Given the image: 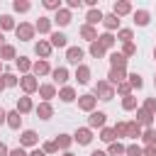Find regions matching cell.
I'll return each mask as SVG.
<instances>
[{
    "mask_svg": "<svg viewBox=\"0 0 156 156\" xmlns=\"http://www.w3.org/2000/svg\"><path fill=\"white\" fill-rule=\"evenodd\" d=\"M0 156H10V149H7L5 141H0Z\"/></svg>",
    "mask_w": 156,
    "mask_h": 156,
    "instance_id": "cell-55",
    "label": "cell"
},
{
    "mask_svg": "<svg viewBox=\"0 0 156 156\" xmlns=\"http://www.w3.org/2000/svg\"><path fill=\"white\" fill-rule=\"evenodd\" d=\"M141 141H144V146H156V129H154V127H151V129H144Z\"/></svg>",
    "mask_w": 156,
    "mask_h": 156,
    "instance_id": "cell-39",
    "label": "cell"
},
{
    "mask_svg": "<svg viewBox=\"0 0 156 156\" xmlns=\"http://www.w3.org/2000/svg\"><path fill=\"white\" fill-rule=\"evenodd\" d=\"M132 15H134V24H136V27H146V24L151 22V12H149V10H134Z\"/></svg>",
    "mask_w": 156,
    "mask_h": 156,
    "instance_id": "cell-28",
    "label": "cell"
},
{
    "mask_svg": "<svg viewBox=\"0 0 156 156\" xmlns=\"http://www.w3.org/2000/svg\"><path fill=\"white\" fill-rule=\"evenodd\" d=\"M39 80H37V76L34 73H27V76H20V88H22V93L24 95H34V93H39Z\"/></svg>",
    "mask_w": 156,
    "mask_h": 156,
    "instance_id": "cell-2",
    "label": "cell"
},
{
    "mask_svg": "<svg viewBox=\"0 0 156 156\" xmlns=\"http://www.w3.org/2000/svg\"><path fill=\"white\" fill-rule=\"evenodd\" d=\"M51 20H54L58 27H68V24H71V20H73V12H71L68 7H61L58 12H54V17H51Z\"/></svg>",
    "mask_w": 156,
    "mask_h": 156,
    "instance_id": "cell-15",
    "label": "cell"
},
{
    "mask_svg": "<svg viewBox=\"0 0 156 156\" xmlns=\"http://www.w3.org/2000/svg\"><path fill=\"white\" fill-rule=\"evenodd\" d=\"M2 80H5V88H15V85H20V78H17L12 71H5V73H2Z\"/></svg>",
    "mask_w": 156,
    "mask_h": 156,
    "instance_id": "cell-43",
    "label": "cell"
},
{
    "mask_svg": "<svg viewBox=\"0 0 156 156\" xmlns=\"http://www.w3.org/2000/svg\"><path fill=\"white\" fill-rule=\"evenodd\" d=\"M41 151L49 156V154H56V151H58V146H56V141L51 139V141H44V144H41Z\"/></svg>",
    "mask_w": 156,
    "mask_h": 156,
    "instance_id": "cell-49",
    "label": "cell"
},
{
    "mask_svg": "<svg viewBox=\"0 0 156 156\" xmlns=\"http://www.w3.org/2000/svg\"><path fill=\"white\" fill-rule=\"evenodd\" d=\"M95 107H98V98L93 95V93H85V95H78V110H83V112H95Z\"/></svg>",
    "mask_w": 156,
    "mask_h": 156,
    "instance_id": "cell-4",
    "label": "cell"
},
{
    "mask_svg": "<svg viewBox=\"0 0 156 156\" xmlns=\"http://www.w3.org/2000/svg\"><path fill=\"white\" fill-rule=\"evenodd\" d=\"M15 110H17L20 115H27V112H32V110H34V102H32V98H29V95H22V98H17V102H15Z\"/></svg>",
    "mask_w": 156,
    "mask_h": 156,
    "instance_id": "cell-19",
    "label": "cell"
},
{
    "mask_svg": "<svg viewBox=\"0 0 156 156\" xmlns=\"http://www.w3.org/2000/svg\"><path fill=\"white\" fill-rule=\"evenodd\" d=\"M0 58H2V63H5V61H10V58H12V61H17V49H15L12 44H5V46L0 49Z\"/></svg>",
    "mask_w": 156,
    "mask_h": 156,
    "instance_id": "cell-35",
    "label": "cell"
},
{
    "mask_svg": "<svg viewBox=\"0 0 156 156\" xmlns=\"http://www.w3.org/2000/svg\"><path fill=\"white\" fill-rule=\"evenodd\" d=\"M2 73H5V71H2V58H0V76H2Z\"/></svg>",
    "mask_w": 156,
    "mask_h": 156,
    "instance_id": "cell-61",
    "label": "cell"
},
{
    "mask_svg": "<svg viewBox=\"0 0 156 156\" xmlns=\"http://www.w3.org/2000/svg\"><path fill=\"white\" fill-rule=\"evenodd\" d=\"M58 100H61V102H73V100H76V88H73V85L58 88Z\"/></svg>",
    "mask_w": 156,
    "mask_h": 156,
    "instance_id": "cell-30",
    "label": "cell"
},
{
    "mask_svg": "<svg viewBox=\"0 0 156 156\" xmlns=\"http://www.w3.org/2000/svg\"><path fill=\"white\" fill-rule=\"evenodd\" d=\"M154 61H156V46H154Z\"/></svg>",
    "mask_w": 156,
    "mask_h": 156,
    "instance_id": "cell-63",
    "label": "cell"
},
{
    "mask_svg": "<svg viewBox=\"0 0 156 156\" xmlns=\"http://www.w3.org/2000/svg\"><path fill=\"white\" fill-rule=\"evenodd\" d=\"M107 58H110V68H119V71H127V63H129V58H127L122 51H112Z\"/></svg>",
    "mask_w": 156,
    "mask_h": 156,
    "instance_id": "cell-11",
    "label": "cell"
},
{
    "mask_svg": "<svg viewBox=\"0 0 156 156\" xmlns=\"http://www.w3.org/2000/svg\"><path fill=\"white\" fill-rule=\"evenodd\" d=\"M39 98H41V102H51L54 98H58V88L54 83H41L39 85Z\"/></svg>",
    "mask_w": 156,
    "mask_h": 156,
    "instance_id": "cell-7",
    "label": "cell"
},
{
    "mask_svg": "<svg viewBox=\"0 0 156 156\" xmlns=\"http://www.w3.org/2000/svg\"><path fill=\"white\" fill-rule=\"evenodd\" d=\"M90 156H107V151H100V149H95V151H90Z\"/></svg>",
    "mask_w": 156,
    "mask_h": 156,
    "instance_id": "cell-57",
    "label": "cell"
},
{
    "mask_svg": "<svg viewBox=\"0 0 156 156\" xmlns=\"http://www.w3.org/2000/svg\"><path fill=\"white\" fill-rule=\"evenodd\" d=\"M105 124H107V112L95 110V112L88 115V127H90V129H102Z\"/></svg>",
    "mask_w": 156,
    "mask_h": 156,
    "instance_id": "cell-5",
    "label": "cell"
},
{
    "mask_svg": "<svg viewBox=\"0 0 156 156\" xmlns=\"http://www.w3.org/2000/svg\"><path fill=\"white\" fill-rule=\"evenodd\" d=\"M122 54H124L127 58H132V56L136 54V44H134V41H127V44H122Z\"/></svg>",
    "mask_w": 156,
    "mask_h": 156,
    "instance_id": "cell-47",
    "label": "cell"
},
{
    "mask_svg": "<svg viewBox=\"0 0 156 156\" xmlns=\"http://www.w3.org/2000/svg\"><path fill=\"white\" fill-rule=\"evenodd\" d=\"M98 41L102 44V49L112 51V49H115V44H117V37H115L112 32H102V34H98Z\"/></svg>",
    "mask_w": 156,
    "mask_h": 156,
    "instance_id": "cell-26",
    "label": "cell"
},
{
    "mask_svg": "<svg viewBox=\"0 0 156 156\" xmlns=\"http://www.w3.org/2000/svg\"><path fill=\"white\" fill-rule=\"evenodd\" d=\"M132 12H134V7H132L129 0H117V2L112 5V15H117V17H127V15H132Z\"/></svg>",
    "mask_w": 156,
    "mask_h": 156,
    "instance_id": "cell-14",
    "label": "cell"
},
{
    "mask_svg": "<svg viewBox=\"0 0 156 156\" xmlns=\"http://www.w3.org/2000/svg\"><path fill=\"white\" fill-rule=\"evenodd\" d=\"M141 134H144V129H141V124H139L136 119L127 122V139H132V141H139V139H141Z\"/></svg>",
    "mask_w": 156,
    "mask_h": 156,
    "instance_id": "cell-21",
    "label": "cell"
},
{
    "mask_svg": "<svg viewBox=\"0 0 156 156\" xmlns=\"http://www.w3.org/2000/svg\"><path fill=\"white\" fill-rule=\"evenodd\" d=\"M102 27H105V32H112V34H117L119 32V17L117 15H105L102 17Z\"/></svg>",
    "mask_w": 156,
    "mask_h": 156,
    "instance_id": "cell-17",
    "label": "cell"
},
{
    "mask_svg": "<svg viewBox=\"0 0 156 156\" xmlns=\"http://www.w3.org/2000/svg\"><path fill=\"white\" fill-rule=\"evenodd\" d=\"M88 54H90L93 58H105V56H107V49H102L100 41H93V44L88 46Z\"/></svg>",
    "mask_w": 156,
    "mask_h": 156,
    "instance_id": "cell-32",
    "label": "cell"
},
{
    "mask_svg": "<svg viewBox=\"0 0 156 156\" xmlns=\"http://www.w3.org/2000/svg\"><path fill=\"white\" fill-rule=\"evenodd\" d=\"M32 66H34V61H32V58H27V56H17V61H15V68H17L22 76L32 73Z\"/></svg>",
    "mask_w": 156,
    "mask_h": 156,
    "instance_id": "cell-27",
    "label": "cell"
},
{
    "mask_svg": "<svg viewBox=\"0 0 156 156\" xmlns=\"http://www.w3.org/2000/svg\"><path fill=\"white\" fill-rule=\"evenodd\" d=\"M73 141L80 144V146H88V144L93 141V129H90V127H78V129L73 132Z\"/></svg>",
    "mask_w": 156,
    "mask_h": 156,
    "instance_id": "cell-8",
    "label": "cell"
},
{
    "mask_svg": "<svg viewBox=\"0 0 156 156\" xmlns=\"http://www.w3.org/2000/svg\"><path fill=\"white\" fill-rule=\"evenodd\" d=\"M93 95H95L98 100L107 102V100H112V98H115V88H112L107 80H98V83L93 85Z\"/></svg>",
    "mask_w": 156,
    "mask_h": 156,
    "instance_id": "cell-1",
    "label": "cell"
},
{
    "mask_svg": "<svg viewBox=\"0 0 156 156\" xmlns=\"http://www.w3.org/2000/svg\"><path fill=\"white\" fill-rule=\"evenodd\" d=\"M80 39H85L88 44L98 41V29H95V27H90V24H83V27H80Z\"/></svg>",
    "mask_w": 156,
    "mask_h": 156,
    "instance_id": "cell-29",
    "label": "cell"
},
{
    "mask_svg": "<svg viewBox=\"0 0 156 156\" xmlns=\"http://www.w3.org/2000/svg\"><path fill=\"white\" fill-rule=\"evenodd\" d=\"M51 78H54V85H68V78H71V73H68V68L66 66H58V68H54L51 71Z\"/></svg>",
    "mask_w": 156,
    "mask_h": 156,
    "instance_id": "cell-12",
    "label": "cell"
},
{
    "mask_svg": "<svg viewBox=\"0 0 156 156\" xmlns=\"http://www.w3.org/2000/svg\"><path fill=\"white\" fill-rule=\"evenodd\" d=\"M127 76H129L127 71H119V68H110V71H107V78H105V80H107V83H110L112 88H117L119 83H124V80H127Z\"/></svg>",
    "mask_w": 156,
    "mask_h": 156,
    "instance_id": "cell-13",
    "label": "cell"
},
{
    "mask_svg": "<svg viewBox=\"0 0 156 156\" xmlns=\"http://www.w3.org/2000/svg\"><path fill=\"white\" fill-rule=\"evenodd\" d=\"M100 139H102L105 144H112V141H117V136H115V129H112V127H102V129H100Z\"/></svg>",
    "mask_w": 156,
    "mask_h": 156,
    "instance_id": "cell-42",
    "label": "cell"
},
{
    "mask_svg": "<svg viewBox=\"0 0 156 156\" xmlns=\"http://www.w3.org/2000/svg\"><path fill=\"white\" fill-rule=\"evenodd\" d=\"M10 29H17L15 17H12V15H0V32L5 34V32H10Z\"/></svg>",
    "mask_w": 156,
    "mask_h": 156,
    "instance_id": "cell-34",
    "label": "cell"
},
{
    "mask_svg": "<svg viewBox=\"0 0 156 156\" xmlns=\"http://www.w3.org/2000/svg\"><path fill=\"white\" fill-rule=\"evenodd\" d=\"M15 34H17L20 41H32L34 34H37V29H34V24H29V22H20L17 29H15Z\"/></svg>",
    "mask_w": 156,
    "mask_h": 156,
    "instance_id": "cell-3",
    "label": "cell"
},
{
    "mask_svg": "<svg viewBox=\"0 0 156 156\" xmlns=\"http://www.w3.org/2000/svg\"><path fill=\"white\" fill-rule=\"evenodd\" d=\"M5 90V80H2V76H0V93Z\"/></svg>",
    "mask_w": 156,
    "mask_h": 156,
    "instance_id": "cell-59",
    "label": "cell"
},
{
    "mask_svg": "<svg viewBox=\"0 0 156 156\" xmlns=\"http://www.w3.org/2000/svg\"><path fill=\"white\" fill-rule=\"evenodd\" d=\"M141 110H146V112L156 115V98H146V100L141 102Z\"/></svg>",
    "mask_w": 156,
    "mask_h": 156,
    "instance_id": "cell-48",
    "label": "cell"
},
{
    "mask_svg": "<svg viewBox=\"0 0 156 156\" xmlns=\"http://www.w3.org/2000/svg\"><path fill=\"white\" fill-rule=\"evenodd\" d=\"M51 51H54V46H51V41H49V39H39V41L34 44V54H37L39 58H44V61H49Z\"/></svg>",
    "mask_w": 156,
    "mask_h": 156,
    "instance_id": "cell-9",
    "label": "cell"
},
{
    "mask_svg": "<svg viewBox=\"0 0 156 156\" xmlns=\"http://www.w3.org/2000/svg\"><path fill=\"white\" fill-rule=\"evenodd\" d=\"M34 112H37L39 119H51V117H54V105H51V102H39V105L34 107Z\"/></svg>",
    "mask_w": 156,
    "mask_h": 156,
    "instance_id": "cell-24",
    "label": "cell"
},
{
    "mask_svg": "<svg viewBox=\"0 0 156 156\" xmlns=\"http://www.w3.org/2000/svg\"><path fill=\"white\" fill-rule=\"evenodd\" d=\"M7 127H10V129H20V127H22V115H20L17 110H10V112H7Z\"/></svg>",
    "mask_w": 156,
    "mask_h": 156,
    "instance_id": "cell-33",
    "label": "cell"
},
{
    "mask_svg": "<svg viewBox=\"0 0 156 156\" xmlns=\"http://www.w3.org/2000/svg\"><path fill=\"white\" fill-rule=\"evenodd\" d=\"M112 129H115V136H117V141H119V139H127V122H117Z\"/></svg>",
    "mask_w": 156,
    "mask_h": 156,
    "instance_id": "cell-46",
    "label": "cell"
},
{
    "mask_svg": "<svg viewBox=\"0 0 156 156\" xmlns=\"http://www.w3.org/2000/svg\"><path fill=\"white\" fill-rule=\"evenodd\" d=\"M37 144H39V134H37L34 129H22V134H20V146L34 149Z\"/></svg>",
    "mask_w": 156,
    "mask_h": 156,
    "instance_id": "cell-6",
    "label": "cell"
},
{
    "mask_svg": "<svg viewBox=\"0 0 156 156\" xmlns=\"http://www.w3.org/2000/svg\"><path fill=\"white\" fill-rule=\"evenodd\" d=\"M61 156H76V154H71V151H63V154H61Z\"/></svg>",
    "mask_w": 156,
    "mask_h": 156,
    "instance_id": "cell-60",
    "label": "cell"
},
{
    "mask_svg": "<svg viewBox=\"0 0 156 156\" xmlns=\"http://www.w3.org/2000/svg\"><path fill=\"white\" fill-rule=\"evenodd\" d=\"M73 78H76L80 85H88V83H90V66H88V63H80V66H76V73H73Z\"/></svg>",
    "mask_w": 156,
    "mask_h": 156,
    "instance_id": "cell-16",
    "label": "cell"
},
{
    "mask_svg": "<svg viewBox=\"0 0 156 156\" xmlns=\"http://www.w3.org/2000/svg\"><path fill=\"white\" fill-rule=\"evenodd\" d=\"M10 156H29V151L24 146H15V149H10Z\"/></svg>",
    "mask_w": 156,
    "mask_h": 156,
    "instance_id": "cell-51",
    "label": "cell"
},
{
    "mask_svg": "<svg viewBox=\"0 0 156 156\" xmlns=\"http://www.w3.org/2000/svg\"><path fill=\"white\" fill-rule=\"evenodd\" d=\"M49 41H51L54 49H68V37L63 32H51L49 34Z\"/></svg>",
    "mask_w": 156,
    "mask_h": 156,
    "instance_id": "cell-18",
    "label": "cell"
},
{
    "mask_svg": "<svg viewBox=\"0 0 156 156\" xmlns=\"http://www.w3.org/2000/svg\"><path fill=\"white\" fill-rule=\"evenodd\" d=\"M124 151H127V146H124L122 141H112V144H107V156H124Z\"/></svg>",
    "mask_w": 156,
    "mask_h": 156,
    "instance_id": "cell-37",
    "label": "cell"
},
{
    "mask_svg": "<svg viewBox=\"0 0 156 156\" xmlns=\"http://www.w3.org/2000/svg\"><path fill=\"white\" fill-rule=\"evenodd\" d=\"M154 88H156V73H154Z\"/></svg>",
    "mask_w": 156,
    "mask_h": 156,
    "instance_id": "cell-62",
    "label": "cell"
},
{
    "mask_svg": "<svg viewBox=\"0 0 156 156\" xmlns=\"http://www.w3.org/2000/svg\"><path fill=\"white\" fill-rule=\"evenodd\" d=\"M124 156H144V146H139L136 141H132V144H127Z\"/></svg>",
    "mask_w": 156,
    "mask_h": 156,
    "instance_id": "cell-44",
    "label": "cell"
},
{
    "mask_svg": "<svg viewBox=\"0 0 156 156\" xmlns=\"http://www.w3.org/2000/svg\"><path fill=\"white\" fill-rule=\"evenodd\" d=\"M51 24H54V20L46 17V15H41V17L34 22V29H37L39 34H51Z\"/></svg>",
    "mask_w": 156,
    "mask_h": 156,
    "instance_id": "cell-22",
    "label": "cell"
},
{
    "mask_svg": "<svg viewBox=\"0 0 156 156\" xmlns=\"http://www.w3.org/2000/svg\"><path fill=\"white\" fill-rule=\"evenodd\" d=\"M12 10L20 12V15H24V12L32 10V2H29V0H15V2H12Z\"/></svg>",
    "mask_w": 156,
    "mask_h": 156,
    "instance_id": "cell-40",
    "label": "cell"
},
{
    "mask_svg": "<svg viewBox=\"0 0 156 156\" xmlns=\"http://www.w3.org/2000/svg\"><path fill=\"white\" fill-rule=\"evenodd\" d=\"M29 156H46V154H44L41 149H32V151H29Z\"/></svg>",
    "mask_w": 156,
    "mask_h": 156,
    "instance_id": "cell-56",
    "label": "cell"
},
{
    "mask_svg": "<svg viewBox=\"0 0 156 156\" xmlns=\"http://www.w3.org/2000/svg\"><path fill=\"white\" fill-rule=\"evenodd\" d=\"M102 12H100V7H93V10H88L85 12V24H90V27H95V24H102Z\"/></svg>",
    "mask_w": 156,
    "mask_h": 156,
    "instance_id": "cell-25",
    "label": "cell"
},
{
    "mask_svg": "<svg viewBox=\"0 0 156 156\" xmlns=\"http://www.w3.org/2000/svg\"><path fill=\"white\" fill-rule=\"evenodd\" d=\"M144 156H156V146H144Z\"/></svg>",
    "mask_w": 156,
    "mask_h": 156,
    "instance_id": "cell-54",
    "label": "cell"
},
{
    "mask_svg": "<svg viewBox=\"0 0 156 156\" xmlns=\"http://www.w3.org/2000/svg\"><path fill=\"white\" fill-rule=\"evenodd\" d=\"M51 71H54V68H51V66H49V61H44V58H37V61H34V66H32V73H34L37 78H39V76H49Z\"/></svg>",
    "mask_w": 156,
    "mask_h": 156,
    "instance_id": "cell-23",
    "label": "cell"
},
{
    "mask_svg": "<svg viewBox=\"0 0 156 156\" xmlns=\"http://www.w3.org/2000/svg\"><path fill=\"white\" fill-rule=\"evenodd\" d=\"M80 5H83V0H66V7H68L71 12H73V10H78Z\"/></svg>",
    "mask_w": 156,
    "mask_h": 156,
    "instance_id": "cell-52",
    "label": "cell"
},
{
    "mask_svg": "<svg viewBox=\"0 0 156 156\" xmlns=\"http://www.w3.org/2000/svg\"><path fill=\"white\" fill-rule=\"evenodd\" d=\"M54 141H56L58 151H68V149H71V144H73V134H58Z\"/></svg>",
    "mask_w": 156,
    "mask_h": 156,
    "instance_id": "cell-31",
    "label": "cell"
},
{
    "mask_svg": "<svg viewBox=\"0 0 156 156\" xmlns=\"http://www.w3.org/2000/svg\"><path fill=\"white\" fill-rule=\"evenodd\" d=\"M5 44H7V41H5V34H2V32H0V49H2V46H5Z\"/></svg>",
    "mask_w": 156,
    "mask_h": 156,
    "instance_id": "cell-58",
    "label": "cell"
},
{
    "mask_svg": "<svg viewBox=\"0 0 156 156\" xmlns=\"http://www.w3.org/2000/svg\"><path fill=\"white\" fill-rule=\"evenodd\" d=\"M122 110H124V112H134V110H139V105H136V98H134V95H127V98H122Z\"/></svg>",
    "mask_w": 156,
    "mask_h": 156,
    "instance_id": "cell-38",
    "label": "cell"
},
{
    "mask_svg": "<svg viewBox=\"0 0 156 156\" xmlns=\"http://www.w3.org/2000/svg\"><path fill=\"white\" fill-rule=\"evenodd\" d=\"M154 117H156V115H151V112H146V110H141V107L136 110V122L141 124V129H151V127H154Z\"/></svg>",
    "mask_w": 156,
    "mask_h": 156,
    "instance_id": "cell-20",
    "label": "cell"
},
{
    "mask_svg": "<svg viewBox=\"0 0 156 156\" xmlns=\"http://www.w3.org/2000/svg\"><path fill=\"white\" fill-rule=\"evenodd\" d=\"M115 93H117V95H122V98H127V95H132L134 90H132V85H129V80H124V83H119V85L115 88Z\"/></svg>",
    "mask_w": 156,
    "mask_h": 156,
    "instance_id": "cell-45",
    "label": "cell"
},
{
    "mask_svg": "<svg viewBox=\"0 0 156 156\" xmlns=\"http://www.w3.org/2000/svg\"><path fill=\"white\" fill-rule=\"evenodd\" d=\"M115 37H117V41H119V44H127V41H134V32H132L129 27H119V32H117Z\"/></svg>",
    "mask_w": 156,
    "mask_h": 156,
    "instance_id": "cell-36",
    "label": "cell"
},
{
    "mask_svg": "<svg viewBox=\"0 0 156 156\" xmlns=\"http://www.w3.org/2000/svg\"><path fill=\"white\" fill-rule=\"evenodd\" d=\"M2 124H7V110L5 107H0V127Z\"/></svg>",
    "mask_w": 156,
    "mask_h": 156,
    "instance_id": "cell-53",
    "label": "cell"
},
{
    "mask_svg": "<svg viewBox=\"0 0 156 156\" xmlns=\"http://www.w3.org/2000/svg\"><path fill=\"white\" fill-rule=\"evenodd\" d=\"M44 7H46V10H51V12H58L63 5H61V0H44Z\"/></svg>",
    "mask_w": 156,
    "mask_h": 156,
    "instance_id": "cell-50",
    "label": "cell"
},
{
    "mask_svg": "<svg viewBox=\"0 0 156 156\" xmlns=\"http://www.w3.org/2000/svg\"><path fill=\"white\" fill-rule=\"evenodd\" d=\"M127 80H129L132 90H141V88H144V78H141L139 73H129V76H127Z\"/></svg>",
    "mask_w": 156,
    "mask_h": 156,
    "instance_id": "cell-41",
    "label": "cell"
},
{
    "mask_svg": "<svg viewBox=\"0 0 156 156\" xmlns=\"http://www.w3.org/2000/svg\"><path fill=\"white\" fill-rule=\"evenodd\" d=\"M83 56H85V51H83L80 46H68V49H66V61L73 63V66H80V63H83Z\"/></svg>",
    "mask_w": 156,
    "mask_h": 156,
    "instance_id": "cell-10",
    "label": "cell"
}]
</instances>
